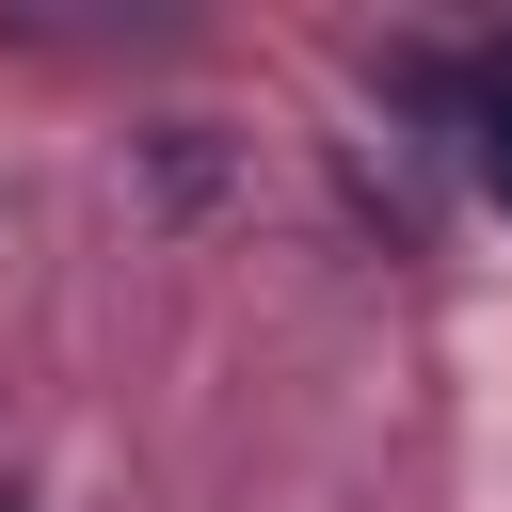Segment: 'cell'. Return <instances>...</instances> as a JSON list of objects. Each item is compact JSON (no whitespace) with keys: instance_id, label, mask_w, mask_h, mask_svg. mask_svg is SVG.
<instances>
[{"instance_id":"1","label":"cell","mask_w":512,"mask_h":512,"mask_svg":"<svg viewBox=\"0 0 512 512\" xmlns=\"http://www.w3.org/2000/svg\"><path fill=\"white\" fill-rule=\"evenodd\" d=\"M464 112H480V176H496V208H512V48L464 64Z\"/></svg>"}]
</instances>
